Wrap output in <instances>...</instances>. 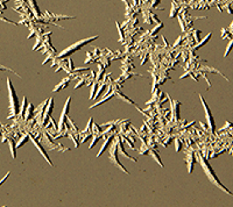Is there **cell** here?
<instances>
[{
    "mask_svg": "<svg viewBox=\"0 0 233 207\" xmlns=\"http://www.w3.org/2000/svg\"><path fill=\"white\" fill-rule=\"evenodd\" d=\"M112 140H113V136H110V137H107V139H106L105 143L103 144V147H102V149H100V151H99V153L97 154V157H99V156H100L102 154L104 153V151H105V150H106V148H107V145L110 144V142L112 141Z\"/></svg>",
    "mask_w": 233,
    "mask_h": 207,
    "instance_id": "obj_8",
    "label": "cell"
},
{
    "mask_svg": "<svg viewBox=\"0 0 233 207\" xmlns=\"http://www.w3.org/2000/svg\"><path fill=\"white\" fill-rule=\"evenodd\" d=\"M29 139L32 140V142H33V143H34V145H35V147H36V148L39 149V151H40V154H41V155H42L43 157H44V160H46V161H47L48 163H49V164H50V165H52V166H53V162H52V161L49 160V156L47 155V153H46V150H44V149H43L42 147H41V144H40L39 142L36 141V140H35V139H34L33 136H29Z\"/></svg>",
    "mask_w": 233,
    "mask_h": 207,
    "instance_id": "obj_7",
    "label": "cell"
},
{
    "mask_svg": "<svg viewBox=\"0 0 233 207\" xmlns=\"http://www.w3.org/2000/svg\"><path fill=\"white\" fill-rule=\"evenodd\" d=\"M96 88H97V84H93V87H92V93H91V96H90V99H95Z\"/></svg>",
    "mask_w": 233,
    "mask_h": 207,
    "instance_id": "obj_18",
    "label": "cell"
},
{
    "mask_svg": "<svg viewBox=\"0 0 233 207\" xmlns=\"http://www.w3.org/2000/svg\"><path fill=\"white\" fill-rule=\"evenodd\" d=\"M150 155H152V156L154 157V160H156V162H158V163H159L160 165H161V166H163V164H162V162L160 161V158H159V156H158V154H156V153H154V150H150Z\"/></svg>",
    "mask_w": 233,
    "mask_h": 207,
    "instance_id": "obj_14",
    "label": "cell"
},
{
    "mask_svg": "<svg viewBox=\"0 0 233 207\" xmlns=\"http://www.w3.org/2000/svg\"><path fill=\"white\" fill-rule=\"evenodd\" d=\"M198 161H199V163H201L202 168H203V170H204V172L206 174V177L209 178V180L211 182L212 184L214 186H217L218 188H220L222 191H224L226 194H229V196H233L232 192H230L225 186L222 184V182L219 180V178L217 177V174L216 172L213 171V169H212V166L209 164V162L206 161V158L205 157H203L202 155H198Z\"/></svg>",
    "mask_w": 233,
    "mask_h": 207,
    "instance_id": "obj_1",
    "label": "cell"
},
{
    "mask_svg": "<svg viewBox=\"0 0 233 207\" xmlns=\"http://www.w3.org/2000/svg\"><path fill=\"white\" fill-rule=\"evenodd\" d=\"M110 162L112 164H114L116 166H118L121 171H124L125 174H129L127 170L124 168V165L119 162V160H118V139H116L114 143H113V145L111 147V149H110Z\"/></svg>",
    "mask_w": 233,
    "mask_h": 207,
    "instance_id": "obj_4",
    "label": "cell"
},
{
    "mask_svg": "<svg viewBox=\"0 0 233 207\" xmlns=\"http://www.w3.org/2000/svg\"><path fill=\"white\" fill-rule=\"evenodd\" d=\"M232 48H233V40L231 41V42H230V44H229V45H227V48H226V51H225V55H224L225 57L230 54V51L232 50Z\"/></svg>",
    "mask_w": 233,
    "mask_h": 207,
    "instance_id": "obj_17",
    "label": "cell"
},
{
    "mask_svg": "<svg viewBox=\"0 0 233 207\" xmlns=\"http://www.w3.org/2000/svg\"><path fill=\"white\" fill-rule=\"evenodd\" d=\"M113 96H114V93H111V94H110V96H107V97H105V98L103 99V100H102V101H100V102H97V104H95V105H92V106H91V108H95V107H97V106H98V105H102V104H104V102H105L106 100H110V99L112 98V97H113Z\"/></svg>",
    "mask_w": 233,
    "mask_h": 207,
    "instance_id": "obj_12",
    "label": "cell"
},
{
    "mask_svg": "<svg viewBox=\"0 0 233 207\" xmlns=\"http://www.w3.org/2000/svg\"><path fill=\"white\" fill-rule=\"evenodd\" d=\"M7 87H8V94H10V108H11L12 115H16L19 113V108H20V104L16 97L15 90L12 85L11 79L7 78Z\"/></svg>",
    "mask_w": 233,
    "mask_h": 207,
    "instance_id": "obj_3",
    "label": "cell"
},
{
    "mask_svg": "<svg viewBox=\"0 0 233 207\" xmlns=\"http://www.w3.org/2000/svg\"><path fill=\"white\" fill-rule=\"evenodd\" d=\"M133 2H134V5H137V2H138V0H133Z\"/></svg>",
    "mask_w": 233,
    "mask_h": 207,
    "instance_id": "obj_22",
    "label": "cell"
},
{
    "mask_svg": "<svg viewBox=\"0 0 233 207\" xmlns=\"http://www.w3.org/2000/svg\"><path fill=\"white\" fill-rule=\"evenodd\" d=\"M99 140V136H95V139H93V141H92V143H91V145H90V149L91 148H93V145H95L96 143H97V141Z\"/></svg>",
    "mask_w": 233,
    "mask_h": 207,
    "instance_id": "obj_19",
    "label": "cell"
},
{
    "mask_svg": "<svg viewBox=\"0 0 233 207\" xmlns=\"http://www.w3.org/2000/svg\"><path fill=\"white\" fill-rule=\"evenodd\" d=\"M53 106H54V100L53 99H50V100H49V105H48V109H47V113H46V120H47V119H48V116L50 115Z\"/></svg>",
    "mask_w": 233,
    "mask_h": 207,
    "instance_id": "obj_11",
    "label": "cell"
},
{
    "mask_svg": "<svg viewBox=\"0 0 233 207\" xmlns=\"http://www.w3.org/2000/svg\"><path fill=\"white\" fill-rule=\"evenodd\" d=\"M175 142H176V150L178 151V150H180V149H181V144H180V143H178V141H177V140H176V141H175Z\"/></svg>",
    "mask_w": 233,
    "mask_h": 207,
    "instance_id": "obj_21",
    "label": "cell"
},
{
    "mask_svg": "<svg viewBox=\"0 0 233 207\" xmlns=\"http://www.w3.org/2000/svg\"><path fill=\"white\" fill-rule=\"evenodd\" d=\"M69 80H70L69 78H65L63 82H61V83H60V84H58L57 86L54 88V92H58V91H60V90H61L62 87H65V86H66V84H65V83H69Z\"/></svg>",
    "mask_w": 233,
    "mask_h": 207,
    "instance_id": "obj_9",
    "label": "cell"
},
{
    "mask_svg": "<svg viewBox=\"0 0 233 207\" xmlns=\"http://www.w3.org/2000/svg\"><path fill=\"white\" fill-rule=\"evenodd\" d=\"M8 176H10V172H8V174H6V176H5V177H4V178H2L1 180H0V185H1V184H2V183H4L5 180H6V179H7V177H8Z\"/></svg>",
    "mask_w": 233,
    "mask_h": 207,
    "instance_id": "obj_20",
    "label": "cell"
},
{
    "mask_svg": "<svg viewBox=\"0 0 233 207\" xmlns=\"http://www.w3.org/2000/svg\"><path fill=\"white\" fill-rule=\"evenodd\" d=\"M23 105H22V109H21V115L22 116H25V113H26V104H27V98L26 97H23Z\"/></svg>",
    "mask_w": 233,
    "mask_h": 207,
    "instance_id": "obj_16",
    "label": "cell"
},
{
    "mask_svg": "<svg viewBox=\"0 0 233 207\" xmlns=\"http://www.w3.org/2000/svg\"><path fill=\"white\" fill-rule=\"evenodd\" d=\"M98 36H92V37H87V39H84V40H81V41H77L76 43L71 44L70 47H68L65 50H63L62 53H60V54L57 55V58L60 59V58H65V57H69V56H71L72 54H75L76 51H78L79 49H82L84 45H86L87 43H90L91 41H93L96 40Z\"/></svg>",
    "mask_w": 233,
    "mask_h": 207,
    "instance_id": "obj_2",
    "label": "cell"
},
{
    "mask_svg": "<svg viewBox=\"0 0 233 207\" xmlns=\"http://www.w3.org/2000/svg\"><path fill=\"white\" fill-rule=\"evenodd\" d=\"M210 37H211V33H210V34H208V36H206V37H205V39H204L203 41H201V42L198 43V45L196 47V49H199L201 47H203L204 44H205V43H206V42H208V41H209V40H210Z\"/></svg>",
    "mask_w": 233,
    "mask_h": 207,
    "instance_id": "obj_13",
    "label": "cell"
},
{
    "mask_svg": "<svg viewBox=\"0 0 233 207\" xmlns=\"http://www.w3.org/2000/svg\"><path fill=\"white\" fill-rule=\"evenodd\" d=\"M70 102H71V98H68L66 102H65V106H64L63 112H62V114H61V116H60L58 131H61V129H62V127H63V125H64V120H65V118L68 116V112H69V107H70Z\"/></svg>",
    "mask_w": 233,
    "mask_h": 207,
    "instance_id": "obj_6",
    "label": "cell"
},
{
    "mask_svg": "<svg viewBox=\"0 0 233 207\" xmlns=\"http://www.w3.org/2000/svg\"><path fill=\"white\" fill-rule=\"evenodd\" d=\"M10 145H11V153H12V157L15 158L16 157V147L14 145V141L13 140H10Z\"/></svg>",
    "mask_w": 233,
    "mask_h": 207,
    "instance_id": "obj_10",
    "label": "cell"
},
{
    "mask_svg": "<svg viewBox=\"0 0 233 207\" xmlns=\"http://www.w3.org/2000/svg\"><path fill=\"white\" fill-rule=\"evenodd\" d=\"M199 99H201V102H202V105H203L204 112H205V118H206V121H208L209 128H210V131H211L212 133H214V131H216V123H214V119H213V116H212V114H211V111H210L208 104L205 102V100H204V98H203L202 96H199Z\"/></svg>",
    "mask_w": 233,
    "mask_h": 207,
    "instance_id": "obj_5",
    "label": "cell"
},
{
    "mask_svg": "<svg viewBox=\"0 0 233 207\" xmlns=\"http://www.w3.org/2000/svg\"><path fill=\"white\" fill-rule=\"evenodd\" d=\"M28 139H29V136H28V135H26V136H23V137H22V139H21V141L19 142L18 144H16V148H20V147H21V145H22V144H23V143H26V142L28 141Z\"/></svg>",
    "mask_w": 233,
    "mask_h": 207,
    "instance_id": "obj_15",
    "label": "cell"
}]
</instances>
